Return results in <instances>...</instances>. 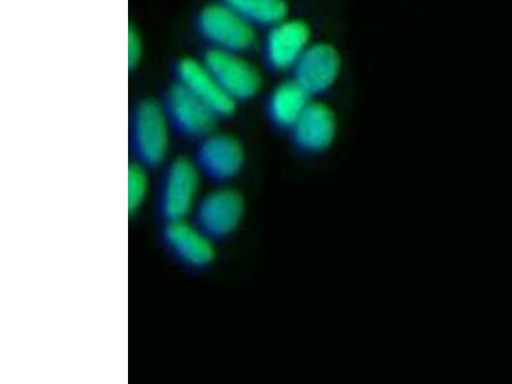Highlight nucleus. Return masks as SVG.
I'll use <instances>...</instances> for the list:
<instances>
[{
	"instance_id": "1",
	"label": "nucleus",
	"mask_w": 512,
	"mask_h": 384,
	"mask_svg": "<svg viewBox=\"0 0 512 384\" xmlns=\"http://www.w3.org/2000/svg\"><path fill=\"white\" fill-rule=\"evenodd\" d=\"M169 125L162 105L143 102L132 113L130 149L135 163L146 169L162 166L169 149Z\"/></svg>"
},
{
	"instance_id": "2",
	"label": "nucleus",
	"mask_w": 512,
	"mask_h": 384,
	"mask_svg": "<svg viewBox=\"0 0 512 384\" xmlns=\"http://www.w3.org/2000/svg\"><path fill=\"white\" fill-rule=\"evenodd\" d=\"M200 176L195 163L186 158H177L164 169L157 200L164 223L185 221L194 212Z\"/></svg>"
},
{
	"instance_id": "3",
	"label": "nucleus",
	"mask_w": 512,
	"mask_h": 384,
	"mask_svg": "<svg viewBox=\"0 0 512 384\" xmlns=\"http://www.w3.org/2000/svg\"><path fill=\"white\" fill-rule=\"evenodd\" d=\"M200 34L213 49L244 53L256 43L255 26L233 11L226 3L212 4L201 11Z\"/></svg>"
},
{
	"instance_id": "4",
	"label": "nucleus",
	"mask_w": 512,
	"mask_h": 384,
	"mask_svg": "<svg viewBox=\"0 0 512 384\" xmlns=\"http://www.w3.org/2000/svg\"><path fill=\"white\" fill-rule=\"evenodd\" d=\"M245 201L239 191L216 189L203 196L194 208V224L210 240L222 241L239 228Z\"/></svg>"
},
{
	"instance_id": "5",
	"label": "nucleus",
	"mask_w": 512,
	"mask_h": 384,
	"mask_svg": "<svg viewBox=\"0 0 512 384\" xmlns=\"http://www.w3.org/2000/svg\"><path fill=\"white\" fill-rule=\"evenodd\" d=\"M195 166L200 175L214 184H226L240 175L245 164L244 148L236 137L209 134L196 149Z\"/></svg>"
},
{
	"instance_id": "6",
	"label": "nucleus",
	"mask_w": 512,
	"mask_h": 384,
	"mask_svg": "<svg viewBox=\"0 0 512 384\" xmlns=\"http://www.w3.org/2000/svg\"><path fill=\"white\" fill-rule=\"evenodd\" d=\"M204 63L236 103L253 99L262 89V73L241 53L212 49L205 56Z\"/></svg>"
},
{
	"instance_id": "7",
	"label": "nucleus",
	"mask_w": 512,
	"mask_h": 384,
	"mask_svg": "<svg viewBox=\"0 0 512 384\" xmlns=\"http://www.w3.org/2000/svg\"><path fill=\"white\" fill-rule=\"evenodd\" d=\"M312 44L310 26L303 20L286 18L269 30L264 43L265 59L273 70H294Z\"/></svg>"
},
{
	"instance_id": "8",
	"label": "nucleus",
	"mask_w": 512,
	"mask_h": 384,
	"mask_svg": "<svg viewBox=\"0 0 512 384\" xmlns=\"http://www.w3.org/2000/svg\"><path fill=\"white\" fill-rule=\"evenodd\" d=\"M163 108L173 130L190 139H203L216 126L218 117L212 109L180 84L168 91Z\"/></svg>"
},
{
	"instance_id": "9",
	"label": "nucleus",
	"mask_w": 512,
	"mask_h": 384,
	"mask_svg": "<svg viewBox=\"0 0 512 384\" xmlns=\"http://www.w3.org/2000/svg\"><path fill=\"white\" fill-rule=\"evenodd\" d=\"M294 71V79L310 95L323 94L340 79L342 57L335 45L314 43L306 50Z\"/></svg>"
},
{
	"instance_id": "10",
	"label": "nucleus",
	"mask_w": 512,
	"mask_h": 384,
	"mask_svg": "<svg viewBox=\"0 0 512 384\" xmlns=\"http://www.w3.org/2000/svg\"><path fill=\"white\" fill-rule=\"evenodd\" d=\"M337 130L335 111L326 103L310 102L291 128L292 143L304 154L324 153L335 143Z\"/></svg>"
},
{
	"instance_id": "11",
	"label": "nucleus",
	"mask_w": 512,
	"mask_h": 384,
	"mask_svg": "<svg viewBox=\"0 0 512 384\" xmlns=\"http://www.w3.org/2000/svg\"><path fill=\"white\" fill-rule=\"evenodd\" d=\"M163 244L185 267L201 269L208 267L216 258L214 241L186 221L166 223L162 232Z\"/></svg>"
},
{
	"instance_id": "12",
	"label": "nucleus",
	"mask_w": 512,
	"mask_h": 384,
	"mask_svg": "<svg viewBox=\"0 0 512 384\" xmlns=\"http://www.w3.org/2000/svg\"><path fill=\"white\" fill-rule=\"evenodd\" d=\"M178 84L203 102L218 118L230 117L236 109V102L222 89L216 77L196 59H182L177 66Z\"/></svg>"
},
{
	"instance_id": "13",
	"label": "nucleus",
	"mask_w": 512,
	"mask_h": 384,
	"mask_svg": "<svg viewBox=\"0 0 512 384\" xmlns=\"http://www.w3.org/2000/svg\"><path fill=\"white\" fill-rule=\"evenodd\" d=\"M310 95L295 79L276 86L268 99V117L280 130H290L299 121L310 100Z\"/></svg>"
},
{
	"instance_id": "14",
	"label": "nucleus",
	"mask_w": 512,
	"mask_h": 384,
	"mask_svg": "<svg viewBox=\"0 0 512 384\" xmlns=\"http://www.w3.org/2000/svg\"><path fill=\"white\" fill-rule=\"evenodd\" d=\"M223 3L253 26L272 27L288 16L286 0H223Z\"/></svg>"
},
{
	"instance_id": "15",
	"label": "nucleus",
	"mask_w": 512,
	"mask_h": 384,
	"mask_svg": "<svg viewBox=\"0 0 512 384\" xmlns=\"http://www.w3.org/2000/svg\"><path fill=\"white\" fill-rule=\"evenodd\" d=\"M145 167L134 163L128 167V213L134 214L148 195L149 180Z\"/></svg>"
},
{
	"instance_id": "16",
	"label": "nucleus",
	"mask_w": 512,
	"mask_h": 384,
	"mask_svg": "<svg viewBox=\"0 0 512 384\" xmlns=\"http://www.w3.org/2000/svg\"><path fill=\"white\" fill-rule=\"evenodd\" d=\"M141 57V40L135 31L128 34V62L130 66H135Z\"/></svg>"
}]
</instances>
